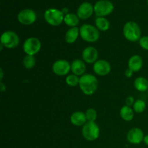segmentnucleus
I'll return each instance as SVG.
<instances>
[{
    "label": "nucleus",
    "instance_id": "1",
    "mask_svg": "<svg viewBox=\"0 0 148 148\" xmlns=\"http://www.w3.org/2000/svg\"><path fill=\"white\" fill-rule=\"evenodd\" d=\"M79 87L85 95H93L98 88V79L91 74H85L79 77Z\"/></svg>",
    "mask_w": 148,
    "mask_h": 148
},
{
    "label": "nucleus",
    "instance_id": "2",
    "mask_svg": "<svg viewBox=\"0 0 148 148\" xmlns=\"http://www.w3.org/2000/svg\"><path fill=\"white\" fill-rule=\"evenodd\" d=\"M123 33L129 41L136 42L141 38V29L140 25L134 21H129L125 23L123 27Z\"/></svg>",
    "mask_w": 148,
    "mask_h": 148
},
{
    "label": "nucleus",
    "instance_id": "3",
    "mask_svg": "<svg viewBox=\"0 0 148 148\" xmlns=\"http://www.w3.org/2000/svg\"><path fill=\"white\" fill-rule=\"evenodd\" d=\"M79 36L81 38L88 43H95L100 38L99 30L90 24H84L79 27Z\"/></svg>",
    "mask_w": 148,
    "mask_h": 148
},
{
    "label": "nucleus",
    "instance_id": "4",
    "mask_svg": "<svg viewBox=\"0 0 148 148\" xmlns=\"http://www.w3.org/2000/svg\"><path fill=\"white\" fill-rule=\"evenodd\" d=\"M64 14L62 10L55 8H49L45 11L43 17L48 24L51 26H59L64 20Z\"/></svg>",
    "mask_w": 148,
    "mask_h": 148
},
{
    "label": "nucleus",
    "instance_id": "5",
    "mask_svg": "<svg viewBox=\"0 0 148 148\" xmlns=\"http://www.w3.org/2000/svg\"><path fill=\"white\" fill-rule=\"evenodd\" d=\"M82 134L88 141H95L100 136L99 127L95 121H87L82 127Z\"/></svg>",
    "mask_w": 148,
    "mask_h": 148
},
{
    "label": "nucleus",
    "instance_id": "6",
    "mask_svg": "<svg viewBox=\"0 0 148 148\" xmlns=\"http://www.w3.org/2000/svg\"><path fill=\"white\" fill-rule=\"evenodd\" d=\"M94 13L97 17H105L113 12L114 5L108 0H99L94 4Z\"/></svg>",
    "mask_w": 148,
    "mask_h": 148
},
{
    "label": "nucleus",
    "instance_id": "7",
    "mask_svg": "<svg viewBox=\"0 0 148 148\" xmlns=\"http://www.w3.org/2000/svg\"><path fill=\"white\" fill-rule=\"evenodd\" d=\"M1 44L7 49H14L20 43V38L18 35L12 30H7L1 36Z\"/></svg>",
    "mask_w": 148,
    "mask_h": 148
},
{
    "label": "nucleus",
    "instance_id": "8",
    "mask_svg": "<svg viewBox=\"0 0 148 148\" xmlns=\"http://www.w3.org/2000/svg\"><path fill=\"white\" fill-rule=\"evenodd\" d=\"M41 49V42L38 38L30 37L25 40L23 49L26 55L35 56Z\"/></svg>",
    "mask_w": 148,
    "mask_h": 148
},
{
    "label": "nucleus",
    "instance_id": "9",
    "mask_svg": "<svg viewBox=\"0 0 148 148\" xmlns=\"http://www.w3.org/2000/svg\"><path fill=\"white\" fill-rule=\"evenodd\" d=\"M37 15L34 10L31 9H24L17 14V20L24 25H30L36 21Z\"/></svg>",
    "mask_w": 148,
    "mask_h": 148
},
{
    "label": "nucleus",
    "instance_id": "10",
    "mask_svg": "<svg viewBox=\"0 0 148 148\" xmlns=\"http://www.w3.org/2000/svg\"><path fill=\"white\" fill-rule=\"evenodd\" d=\"M52 71L58 76H66L71 71V64L64 59H59L53 64Z\"/></svg>",
    "mask_w": 148,
    "mask_h": 148
},
{
    "label": "nucleus",
    "instance_id": "11",
    "mask_svg": "<svg viewBox=\"0 0 148 148\" xmlns=\"http://www.w3.org/2000/svg\"><path fill=\"white\" fill-rule=\"evenodd\" d=\"M93 71L98 76H106L111 72V66L108 61L99 59L93 64Z\"/></svg>",
    "mask_w": 148,
    "mask_h": 148
},
{
    "label": "nucleus",
    "instance_id": "12",
    "mask_svg": "<svg viewBox=\"0 0 148 148\" xmlns=\"http://www.w3.org/2000/svg\"><path fill=\"white\" fill-rule=\"evenodd\" d=\"M94 13V6L91 3L85 1L79 6L77 11V15L79 20H88Z\"/></svg>",
    "mask_w": 148,
    "mask_h": 148
},
{
    "label": "nucleus",
    "instance_id": "13",
    "mask_svg": "<svg viewBox=\"0 0 148 148\" xmlns=\"http://www.w3.org/2000/svg\"><path fill=\"white\" fill-rule=\"evenodd\" d=\"M98 50L93 46H88L85 48L82 53V57L84 62L87 64H95L98 61Z\"/></svg>",
    "mask_w": 148,
    "mask_h": 148
},
{
    "label": "nucleus",
    "instance_id": "14",
    "mask_svg": "<svg viewBox=\"0 0 148 148\" xmlns=\"http://www.w3.org/2000/svg\"><path fill=\"white\" fill-rule=\"evenodd\" d=\"M144 132L143 130L137 127L131 129L127 132V139L128 142L131 144L138 145L141 143L144 140Z\"/></svg>",
    "mask_w": 148,
    "mask_h": 148
},
{
    "label": "nucleus",
    "instance_id": "15",
    "mask_svg": "<svg viewBox=\"0 0 148 148\" xmlns=\"http://www.w3.org/2000/svg\"><path fill=\"white\" fill-rule=\"evenodd\" d=\"M71 71L72 74L77 76H82L86 71V64L83 60L75 59L71 63Z\"/></svg>",
    "mask_w": 148,
    "mask_h": 148
},
{
    "label": "nucleus",
    "instance_id": "16",
    "mask_svg": "<svg viewBox=\"0 0 148 148\" xmlns=\"http://www.w3.org/2000/svg\"><path fill=\"white\" fill-rule=\"evenodd\" d=\"M143 66V59L140 55H133L128 62V68L134 72L141 70Z\"/></svg>",
    "mask_w": 148,
    "mask_h": 148
},
{
    "label": "nucleus",
    "instance_id": "17",
    "mask_svg": "<svg viewBox=\"0 0 148 148\" xmlns=\"http://www.w3.org/2000/svg\"><path fill=\"white\" fill-rule=\"evenodd\" d=\"M70 121L76 127H83L88 121L85 113L82 111H76L71 115Z\"/></svg>",
    "mask_w": 148,
    "mask_h": 148
},
{
    "label": "nucleus",
    "instance_id": "18",
    "mask_svg": "<svg viewBox=\"0 0 148 148\" xmlns=\"http://www.w3.org/2000/svg\"><path fill=\"white\" fill-rule=\"evenodd\" d=\"M79 36V28L78 27H70L65 34V41L67 43H74Z\"/></svg>",
    "mask_w": 148,
    "mask_h": 148
},
{
    "label": "nucleus",
    "instance_id": "19",
    "mask_svg": "<svg viewBox=\"0 0 148 148\" xmlns=\"http://www.w3.org/2000/svg\"><path fill=\"white\" fill-rule=\"evenodd\" d=\"M120 116L124 121H131L134 119V110L128 106H124L120 109Z\"/></svg>",
    "mask_w": 148,
    "mask_h": 148
},
{
    "label": "nucleus",
    "instance_id": "20",
    "mask_svg": "<svg viewBox=\"0 0 148 148\" xmlns=\"http://www.w3.org/2000/svg\"><path fill=\"white\" fill-rule=\"evenodd\" d=\"M134 86L139 92L148 90V80L143 77H138L134 81Z\"/></svg>",
    "mask_w": 148,
    "mask_h": 148
},
{
    "label": "nucleus",
    "instance_id": "21",
    "mask_svg": "<svg viewBox=\"0 0 148 148\" xmlns=\"http://www.w3.org/2000/svg\"><path fill=\"white\" fill-rule=\"evenodd\" d=\"M64 23L70 27H77L79 23V18L77 14L74 13H68L64 16Z\"/></svg>",
    "mask_w": 148,
    "mask_h": 148
},
{
    "label": "nucleus",
    "instance_id": "22",
    "mask_svg": "<svg viewBox=\"0 0 148 148\" xmlns=\"http://www.w3.org/2000/svg\"><path fill=\"white\" fill-rule=\"evenodd\" d=\"M95 27L101 31H107L110 28V22L106 17H97L95 20Z\"/></svg>",
    "mask_w": 148,
    "mask_h": 148
},
{
    "label": "nucleus",
    "instance_id": "23",
    "mask_svg": "<svg viewBox=\"0 0 148 148\" xmlns=\"http://www.w3.org/2000/svg\"><path fill=\"white\" fill-rule=\"evenodd\" d=\"M36 60L34 56H30V55H26L24 57L23 61V66L27 69H31L36 66Z\"/></svg>",
    "mask_w": 148,
    "mask_h": 148
},
{
    "label": "nucleus",
    "instance_id": "24",
    "mask_svg": "<svg viewBox=\"0 0 148 148\" xmlns=\"http://www.w3.org/2000/svg\"><path fill=\"white\" fill-rule=\"evenodd\" d=\"M66 83L70 87H76L77 85L79 86V77L74 74L68 75L66 77Z\"/></svg>",
    "mask_w": 148,
    "mask_h": 148
},
{
    "label": "nucleus",
    "instance_id": "25",
    "mask_svg": "<svg viewBox=\"0 0 148 148\" xmlns=\"http://www.w3.org/2000/svg\"><path fill=\"white\" fill-rule=\"evenodd\" d=\"M146 108V103L143 100L139 99L134 102L133 105V110L137 114H141L144 112Z\"/></svg>",
    "mask_w": 148,
    "mask_h": 148
},
{
    "label": "nucleus",
    "instance_id": "26",
    "mask_svg": "<svg viewBox=\"0 0 148 148\" xmlns=\"http://www.w3.org/2000/svg\"><path fill=\"white\" fill-rule=\"evenodd\" d=\"M85 116H86L87 121H95L98 118V113L95 108H90L85 111Z\"/></svg>",
    "mask_w": 148,
    "mask_h": 148
},
{
    "label": "nucleus",
    "instance_id": "27",
    "mask_svg": "<svg viewBox=\"0 0 148 148\" xmlns=\"http://www.w3.org/2000/svg\"><path fill=\"white\" fill-rule=\"evenodd\" d=\"M140 46L145 50L148 51V36H143L139 40Z\"/></svg>",
    "mask_w": 148,
    "mask_h": 148
},
{
    "label": "nucleus",
    "instance_id": "28",
    "mask_svg": "<svg viewBox=\"0 0 148 148\" xmlns=\"http://www.w3.org/2000/svg\"><path fill=\"white\" fill-rule=\"evenodd\" d=\"M134 99L133 97L129 96L128 98L126 99V106H133L134 103Z\"/></svg>",
    "mask_w": 148,
    "mask_h": 148
},
{
    "label": "nucleus",
    "instance_id": "29",
    "mask_svg": "<svg viewBox=\"0 0 148 148\" xmlns=\"http://www.w3.org/2000/svg\"><path fill=\"white\" fill-rule=\"evenodd\" d=\"M133 71H132L130 69H127L125 71V77L127 78H130L133 75Z\"/></svg>",
    "mask_w": 148,
    "mask_h": 148
},
{
    "label": "nucleus",
    "instance_id": "30",
    "mask_svg": "<svg viewBox=\"0 0 148 148\" xmlns=\"http://www.w3.org/2000/svg\"><path fill=\"white\" fill-rule=\"evenodd\" d=\"M0 90L1 92H4L6 90V85L2 82H1L0 83Z\"/></svg>",
    "mask_w": 148,
    "mask_h": 148
},
{
    "label": "nucleus",
    "instance_id": "31",
    "mask_svg": "<svg viewBox=\"0 0 148 148\" xmlns=\"http://www.w3.org/2000/svg\"><path fill=\"white\" fill-rule=\"evenodd\" d=\"M3 77H4V72H3L2 69H0V80L1 82H2Z\"/></svg>",
    "mask_w": 148,
    "mask_h": 148
},
{
    "label": "nucleus",
    "instance_id": "32",
    "mask_svg": "<svg viewBox=\"0 0 148 148\" xmlns=\"http://www.w3.org/2000/svg\"><path fill=\"white\" fill-rule=\"evenodd\" d=\"M143 142H144V143L146 145L148 146V134H147V135L145 136L144 140H143Z\"/></svg>",
    "mask_w": 148,
    "mask_h": 148
},
{
    "label": "nucleus",
    "instance_id": "33",
    "mask_svg": "<svg viewBox=\"0 0 148 148\" xmlns=\"http://www.w3.org/2000/svg\"><path fill=\"white\" fill-rule=\"evenodd\" d=\"M147 4H148V0L147 1Z\"/></svg>",
    "mask_w": 148,
    "mask_h": 148
},
{
    "label": "nucleus",
    "instance_id": "34",
    "mask_svg": "<svg viewBox=\"0 0 148 148\" xmlns=\"http://www.w3.org/2000/svg\"><path fill=\"white\" fill-rule=\"evenodd\" d=\"M147 91H148V90H147Z\"/></svg>",
    "mask_w": 148,
    "mask_h": 148
}]
</instances>
